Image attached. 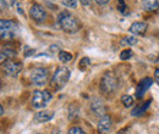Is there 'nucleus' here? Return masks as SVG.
<instances>
[{"label": "nucleus", "mask_w": 159, "mask_h": 134, "mask_svg": "<svg viewBox=\"0 0 159 134\" xmlns=\"http://www.w3.org/2000/svg\"><path fill=\"white\" fill-rule=\"evenodd\" d=\"M111 126H113V122H111L110 116L105 114L99 118V122L97 124V129H98L99 134H108L111 131Z\"/></svg>", "instance_id": "obj_9"}, {"label": "nucleus", "mask_w": 159, "mask_h": 134, "mask_svg": "<svg viewBox=\"0 0 159 134\" xmlns=\"http://www.w3.org/2000/svg\"><path fill=\"white\" fill-rule=\"evenodd\" d=\"M16 56V51L11 48H5L0 51V65H2L4 62H6L7 60H12Z\"/></svg>", "instance_id": "obj_14"}, {"label": "nucleus", "mask_w": 159, "mask_h": 134, "mask_svg": "<svg viewBox=\"0 0 159 134\" xmlns=\"http://www.w3.org/2000/svg\"><path fill=\"white\" fill-rule=\"evenodd\" d=\"M146 31H147V23L141 22V21L134 22L130 26V32L135 36H143L146 33Z\"/></svg>", "instance_id": "obj_12"}, {"label": "nucleus", "mask_w": 159, "mask_h": 134, "mask_svg": "<svg viewBox=\"0 0 159 134\" xmlns=\"http://www.w3.org/2000/svg\"><path fill=\"white\" fill-rule=\"evenodd\" d=\"M132 56H134V51H132L131 49H125V50H122V51L120 53V58H121L122 61L129 60V58H131Z\"/></svg>", "instance_id": "obj_20"}, {"label": "nucleus", "mask_w": 159, "mask_h": 134, "mask_svg": "<svg viewBox=\"0 0 159 134\" xmlns=\"http://www.w3.org/2000/svg\"><path fill=\"white\" fill-rule=\"evenodd\" d=\"M89 65H91V60H89V58H82L81 61H80V70H81V71H84Z\"/></svg>", "instance_id": "obj_21"}, {"label": "nucleus", "mask_w": 159, "mask_h": 134, "mask_svg": "<svg viewBox=\"0 0 159 134\" xmlns=\"http://www.w3.org/2000/svg\"><path fill=\"white\" fill-rule=\"evenodd\" d=\"M80 2H81L83 6H89L91 2H92V0H80Z\"/></svg>", "instance_id": "obj_27"}, {"label": "nucleus", "mask_w": 159, "mask_h": 134, "mask_svg": "<svg viewBox=\"0 0 159 134\" xmlns=\"http://www.w3.org/2000/svg\"><path fill=\"white\" fill-rule=\"evenodd\" d=\"M6 7H7L6 0H0V10H5Z\"/></svg>", "instance_id": "obj_25"}, {"label": "nucleus", "mask_w": 159, "mask_h": 134, "mask_svg": "<svg viewBox=\"0 0 159 134\" xmlns=\"http://www.w3.org/2000/svg\"><path fill=\"white\" fill-rule=\"evenodd\" d=\"M58 24L66 33H76L80 29V22L69 11H62L58 16Z\"/></svg>", "instance_id": "obj_1"}, {"label": "nucleus", "mask_w": 159, "mask_h": 134, "mask_svg": "<svg viewBox=\"0 0 159 134\" xmlns=\"http://www.w3.org/2000/svg\"><path fill=\"white\" fill-rule=\"evenodd\" d=\"M64 6L70 7V9H76L77 6V0H62Z\"/></svg>", "instance_id": "obj_22"}, {"label": "nucleus", "mask_w": 159, "mask_h": 134, "mask_svg": "<svg viewBox=\"0 0 159 134\" xmlns=\"http://www.w3.org/2000/svg\"><path fill=\"white\" fill-rule=\"evenodd\" d=\"M153 84V79L147 77V78H143L139 84H137V88H136V97L137 99H142L144 93L151 88V85Z\"/></svg>", "instance_id": "obj_10"}, {"label": "nucleus", "mask_w": 159, "mask_h": 134, "mask_svg": "<svg viewBox=\"0 0 159 134\" xmlns=\"http://www.w3.org/2000/svg\"><path fill=\"white\" fill-rule=\"evenodd\" d=\"M109 1H110V0H96V2H97L98 5H107Z\"/></svg>", "instance_id": "obj_28"}, {"label": "nucleus", "mask_w": 159, "mask_h": 134, "mask_svg": "<svg viewBox=\"0 0 159 134\" xmlns=\"http://www.w3.org/2000/svg\"><path fill=\"white\" fill-rule=\"evenodd\" d=\"M142 5H143V9L148 12H156L159 10L158 0H143Z\"/></svg>", "instance_id": "obj_15"}, {"label": "nucleus", "mask_w": 159, "mask_h": 134, "mask_svg": "<svg viewBox=\"0 0 159 134\" xmlns=\"http://www.w3.org/2000/svg\"><path fill=\"white\" fill-rule=\"evenodd\" d=\"M52 100V94L49 90H34L33 95H32V106L34 109H43L47 106V104Z\"/></svg>", "instance_id": "obj_5"}, {"label": "nucleus", "mask_w": 159, "mask_h": 134, "mask_svg": "<svg viewBox=\"0 0 159 134\" xmlns=\"http://www.w3.org/2000/svg\"><path fill=\"white\" fill-rule=\"evenodd\" d=\"M34 53H36V50H34V49H31V50H26V51H25V56H27V58H28V56H32Z\"/></svg>", "instance_id": "obj_26"}, {"label": "nucleus", "mask_w": 159, "mask_h": 134, "mask_svg": "<svg viewBox=\"0 0 159 134\" xmlns=\"http://www.w3.org/2000/svg\"><path fill=\"white\" fill-rule=\"evenodd\" d=\"M38 134H43V133H38Z\"/></svg>", "instance_id": "obj_32"}, {"label": "nucleus", "mask_w": 159, "mask_h": 134, "mask_svg": "<svg viewBox=\"0 0 159 134\" xmlns=\"http://www.w3.org/2000/svg\"><path fill=\"white\" fill-rule=\"evenodd\" d=\"M30 16L37 23H42L47 19V11L44 10L43 6H40L38 4H34L31 9H30Z\"/></svg>", "instance_id": "obj_8"}, {"label": "nucleus", "mask_w": 159, "mask_h": 134, "mask_svg": "<svg viewBox=\"0 0 159 134\" xmlns=\"http://www.w3.org/2000/svg\"><path fill=\"white\" fill-rule=\"evenodd\" d=\"M1 70L2 72L9 77H17L22 71V63L20 61L16 60H7L6 62H4L1 65Z\"/></svg>", "instance_id": "obj_6"}, {"label": "nucleus", "mask_w": 159, "mask_h": 134, "mask_svg": "<svg viewBox=\"0 0 159 134\" xmlns=\"http://www.w3.org/2000/svg\"><path fill=\"white\" fill-rule=\"evenodd\" d=\"M91 110H92V112L97 116V117H102V116H104L107 114V110H105L104 104L102 102V100L98 99V97H96V99L92 100V102H91Z\"/></svg>", "instance_id": "obj_11"}, {"label": "nucleus", "mask_w": 159, "mask_h": 134, "mask_svg": "<svg viewBox=\"0 0 159 134\" xmlns=\"http://www.w3.org/2000/svg\"><path fill=\"white\" fill-rule=\"evenodd\" d=\"M49 71L44 67H36L31 71V80L34 85L42 87L48 82Z\"/></svg>", "instance_id": "obj_7"}, {"label": "nucleus", "mask_w": 159, "mask_h": 134, "mask_svg": "<svg viewBox=\"0 0 159 134\" xmlns=\"http://www.w3.org/2000/svg\"><path fill=\"white\" fill-rule=\"evenodd\" d=\"M151 102H152V100H148V101H147V102H144L142 106H137V107H135V109L131 111V115L135 116V117H136V116H142L143 114H144V111L149 107V104H151Z\"/></svg>", "instance_id": "obj_16"}, {"label": "nucleus", "mask_w": 159, "mask_h": 134, "mask_svg": "<svg viewBox=\"0 0 159 134\" xmlns=\"http://www.w3.org/2000/svg\"><path fill=\"white\" fill-rule=\"evenodd\" d=\"M2 114H4V109H2V106L0 105V116L2 115Z\"/></svg>", "instance_id": "obj_31"}, {"label": "nucleus", "mask_w": 159, "mask_h": 134, "mask_svg": "<svg viewBox=\"0 0 159 134\" xmlns=\"http://www.w3.org/2000/svg\"><path fill=\"white\" fill-rule=\"evenodd\" d=\"M118 78L115 77L114 73L111 72H107L102 80H100V92L103 94H107V95H110L113 93L116 92L118 89Z\"/></svg>", "instance_id": "obj_3"}, {"label": "nucleus", "mask_w": 159, "mask_h": 134, "mask_svg": "<svg viewBox=\"0 0 159 134\" xmlns=\"http://www.w3.org/2000/svg\"><path fill=\"white\" fill-rule=\"evenodd\" d=\"M121 101H122V104H124L125 107H131L134 105V97L131 95H127V94L126 95H122Z\"/></svg>", "instance_id": "obj_19"}, {"label": "nucleus", "mask_w": 159, "mask_h": 134, "mask_svg": "<svg viewBox=\"0 0 159 134\" xmlns=\"http://www.w3.org/2000/svg\"><path fill=\"white\" fill-rule=\"evenodd\" d=\"M58 58L61 62H64V63H66V62H70L71 60H72V55L70 54V53H67V51H59L58 53Z\"/></svg>", "instance_id": "obj_18"}, {"label": "nucleus", "mask_w": 159, "mask_h": 134, "mask_svg": "<svg viewBox=\"0 0 159 134\" xmlns=\"http://www.w3.org/2000/svg\"><path fill=\"white\" fill-rule=\"evenodd\" d=\"M17 23L12 19H0V39L10 40L15 37Z\"/></svg>", "instance_id": "obj_4"}, {"label": "nucleus", "mask_w": 159, "mask_h": 134, "mask_svg": "<svg viewBox=\"0 0 159 134\" xmlns=\"http://www.w3.org/2000/svg\"><path fill=\"white\" fill-rule=\"evenodd\" d=\"M67 134H86V133H84V131H83L82 128H80V127H71V128L69 129V133Z\"/></svg>", "instance_id": "obj_24"}, {"label": "nucleus", "mask_w": 159, "mask_h": 134, "mask_svg": "<svg viewBox=\"0 0 159 134\" xmlns=\"http://www.w3.org/2000/svg\"><path fill=\"white\" fill-rule=\"evenodd\" d=\"M118 10H119L121 14H126L127 5L125 4V1H124V0H118Z\"/></svg>", "instance_id": "obj_23"}, {"label": "nucleus", "mask_w": 159, "mask_h": 134, "mask_svg": "<svg viewBox=\"0 0 159 134\" xmlns=\"http://www.w3.org/2000/svg\"><path fill=\"white\" fill-rule=\"evenodd\" d=\"M120 44L122 46H132V45H136L137 44V38L136 37H131V36L124 37V38L120 40Z\"/></svg>", "instance_id": "obj_17"}, {"label": "nucleus", "mask_w": 159, "mask_h": 134, "mask_svg": "<svg viewBox=\"0 0 159 134\" xmlns=\"http://www.w3.org/2000/svg\"><path fill=\"white\" fill-rule=\"evenodd\" d=\"M52 134H61V133H60L59 129H54V131H53V133H52Z\"/></svg>", "instance_id": "obj_30"}, {"label": "nucleus", "mask_w": 159, "mask_h": 134, "mask_svg": "<svg viewBox=\"0 0 159 134\" xmlns=\"http://www.w3.org/2000/svg\"><path fill=\"white\" fill-rule=\"evenodd\" d=\"M154 77H156V82H157V84L159 85V68L156 70V72H154Z\"/></svg>", "instance_id": "obj_29"}, {"label": "nucleus", "mask_w": 159, "mask_h": 134, "mask_svg": "<svg viewBox=\"0 0 159 134\" xmlns=\"http://www.w3.org/2000/svg\"><path fill=\"white\" fill-rule=\"evenodd\" d=\"M54 117V111H39L34 115V121L38 123H45L49 122Z\"/></svg>", "instance_id": "obj_13"}, {"label": "nucleus", "mask_w": 159, "mask_h": 134, "mask_svg": "<svg viewBox=\"0 0 159 134\" xmlns=\"http://www.w3.org/2000/svg\"><path fill=\"white\" fill-rule=\"evenodd\" d=\"M70 76H71V72H70V70H69L67 67H65V66L58 67L57 71H55L54 75H53L52 82H50L52 87H53L55 90L62 89V88L66 85V83L69 82Z\"/></svg>", "instance_id": "obj_2"}]
</instances>
